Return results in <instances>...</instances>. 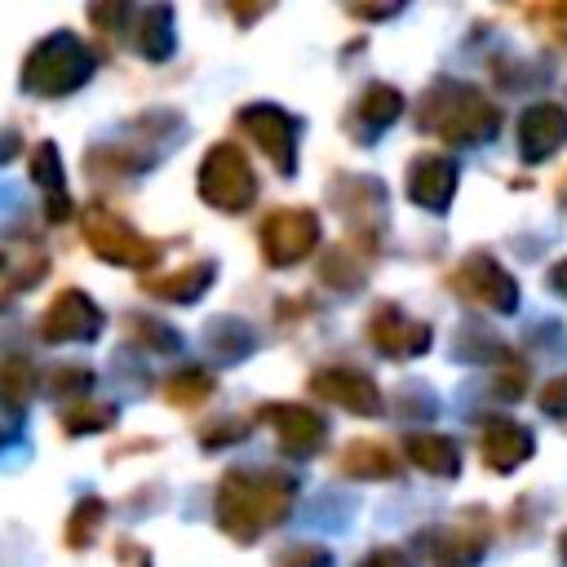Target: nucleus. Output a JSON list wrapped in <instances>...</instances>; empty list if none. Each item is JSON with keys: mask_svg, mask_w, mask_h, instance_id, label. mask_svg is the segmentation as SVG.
Wrapping results in <instances>:
<instances>
[{"mask_svg": "<svg viewBox=\"0 0 567 567\" xmlns=\"http://www.w3.org/2000/svg\"><path fill=\"white\" fill-rule=\"evenodd\" d=\"M297 483L284 470H230L217 483V527L239 540L252 545L266 527L284 523V514L292 509Z\"/></svg>", "mask_w": 567, "mask_h": 567, "instance_id": "obj_1", "label": "nucleus"}, {"mask_svg": "<svg viewBox=\"0 0 567 567\" xmlns=\"http://www.w3.org/2000/svg\"><path fill=\"white\" fill-rule=\"evenodd\" d=\"M416 120L425 133H434L439 142H456V146L487 142L501 128V111L474 84H461V80L430 84V93L416 106Z\"/></svg>", "mask_w": 567, "mask_h": 567, "instance_id": "obj_2", "label": "nucleus"}, {"mask_svg": "<svg viewBox=\"0 0 567 567\" xmlns=\"http://www.w3.org/2000/svg\"><path fill=\"white\" fill-rule=\"evenodd\" d=\"M93 75V53L80 35L71 31H53L44 35L27 62H22V89L35 93V97H62V93H75L80 84H89Z\"/></svg>", "mask_w": 567, "mask_h": 567, "instance_id": "obj_3", "label": "nucleus"}, {"mask_svg": "<svg viewBox=\"0 0 567 567\" xmlns=\"http://www.w3.org/2000/svg\"><path fill=\"white\" fill-rule=\"evenodd\" d=\"M80 230H84V244L93 248V257H102L106 266L146 270V266H155L159 252H164L155 239H146L142 230H133L124 217H115V213L102 208V204H89V208H84Z\"/></svg>", "mask_w": 567, "mask_h": 567, "instance_id": "obj_4", "label": "nucleus"}, {"mask_svg": "<svg viewBox=\"0 0 567 567\" xmlns=\"http://www.w3.org/2000/svg\"><path fill=\"white\" fill-rule=\"evenodd\" d=\"M199 195L217 213H244L257 199V177L252 164L235 142H213L204 164H199Z\"/></svg>", "mask_w": 567, "mask_h": 567, "instance_id": "obj_5", "label": "nucleus"}, {"mask_svg": "<svg viewBox=\"0 0 567 567\" xmlns=\"http://www.w3.org/2000/svg\"><path fill=\"white\" fill-rule=\"evenodd\" d=\"M319 235H323V226H319L315 208H275V213H266L257 239H261L266 266L284 270V266H297L301 257H310L319 248Z\"/></svg>", "mask_w": 567, "mask_h": 567, "instance_id": "obj_6", "label": "nucleus"}, {"mask_svg": "<svg viewBox=\"0 0 567 567\" xmlns=\"http://www.w3.org/2000/svg\"><path fill=\"white\" fill-rule=\"evenodd\" d=\"M452 284H456V292L465 301H474V306H483L492 315H514L518 310V284H514V275L496 257H487V252H470L456 266Z\"/></svg>", "mask_w": 567, "mask_h": 567, "instance_id": "obj_7", "label": "nucleus"}, {"mask_svg": "<svg viewBox=\"0 0 567 567\" xmlns=\"http://www.w3.org/2000/svg\"><path fill=\"white\" fill-rule=\"evenodd\" d=\"M239 128L257 142V151H261L284 177L297 173V120H292L284 106H275V102H252V106L239 111Z\"/></svg>", "mask_w": 567, "mask_h": 567, "instance_id": "obj_8", "label": "nucleus"}, {"mask_svg": "<svg viewBox=\"0 0 567 567\" xmlns=\"http://www.w3.org/2000/svg\"><path fill=\"white\" fill-rule=\"evenodd\" d=\"M102 332V310L89 292L80 288H62L53 292V301L40 315V337L53 346H71V341H93Z\"/></svg>", "mask_w": 567, "mask_h": 567, "instance_id": "obj_9", "label": "nucleus"}, {"mask_svg": "<svg viewBox=\"0 0 567 567\" xmlns=\"http://www.w3.org/2000/svg\"><path fill=\"white\" fill-rule=\"evenodd\" d=\"M368 341H372L381 354H390V359H412V354H425V350H430L434 332H430L425 319H412V315H403L394 301H381V306L368 315Z\"/></svg>", "mask_w": 567, "mask_h": 567, "instance_id": "obj_10", "label": "nucleus"}, {"mask_svg": "<svg viewBox=\"0 0 567 567\" xmlns=\"http://www.w3.org/2000/svg\"><path fill=\"white\" fill-rule=\"evenodd\" d=\"M261 421L275 430L279 447L288 456H315L328 439V425L315 408H301V403H266L261 408Z\"/></svg>", "mask_w": 567, "mask_h": 567, "instance_id": "obj_11", "label": "nucleus"}, {"mask_svg": "<svg viewBox=\"0 0 567 567\" xmlns=\"http://www.w3.org/2000/svg\"><path fill=\"white\" fill-rule=\"evenodd\" d=\"M310 390L354 416H377L381 412V390L368 372H354V368H319L310 377Z\"/></svg>", "mask_w": 567, "mask_h": 567, "instance_id": "obj_12", "label": "nucleus"}, {"mask_svg": "<svg viewBox=\"0 0 567 567\" xmlns=\"http://www.w3.org/2000/svg\"><path fill=\"white\" fill-rule=\"evenodd\" d=\"M563 142H567V106H558V102H532L518 115V155L527 164L549 159Z\"/></svg>", "mask_w": 567, "mask_h": 567, "instance_id": "obj_13", "label": "nucleus"}, {"mask_svg": "<svg viewBox=\"0 0 567 567\" xmlns=\"http://www.w3.org/2000/svg\"><path fill=\"white\" fill-rule=\"evenodd\" d=\"M456 190V164L439 151H425L408 164V199L425 213H443Z\"/></svg>", "mask_w": 567, "mask_h": 567, "instance_id": "obj_14", "label": "nucleus"}, {"mask_svg": "<svg viewBox=\"0 0 567 567\" xmlns=\"http://www.w3.org/2000/svg\"><path fill=\"white\" fill-rule=\"evenodd\" d=\"M478 452H483L487 470H496V474H514L523 461H532L536 439H532L527 425H518V421H509V416H496V421H483Z\"/></svg>", "mask_w": 567, "mask_h": 567, "instance_id": "obj_15", "label": "nucleus"}, {"mask_svg": "<svg viewBox=\"0 0 567 567\" xmlns=\"http://www.w3.org/2000/svg\"><path fill=\"white\" fill-rule=\"evenodd\" d=\"M487 549V527L483 523H452L430 532V558L434 567H474Z\"/></svg>", "mask_w": 567, "mask_h": 567, "instance_id": "obj_16", "label": "nucleus"}, {"mask_svg": "<svg viewBox=\"0 0 567 567\" xmlns=\"http://www.w3.org/2000/svg\"><path fill=\"white\" fill-rule=\"evenodd\" d=\"M217 279V261H186L182 270H173V275H159V279H146L142 288L151 292V297H159V301H173V306H190V301H199L204 292H208V284Z\"/></svg>", "mask_w": 567, "mask_h": 567, "instance_id": "obj_17", "label": "nucleus"}, {"mask_svg": "<svg viewBox=\"0 0 567 567\" xmlns=\"http://www.w3.org/2000/svg\"><path fill=\"white\" fill-rule=\"evenodd\" d=\"M399 115H403V93H399L394 84H368V89L354 97V111H350V128L372 137V133L390 128Z\"/></svg>", "mask_w": 567, "mask_h": 567, "instance_id": "obj_18", "label": "nucleus"}, {"mask_svg": "<svg viewBox=\"0 0 567 567\" xmlns=\"http://www.w3.org/2000/svg\"><path fill=\"white\" fill-rule=\"evenodd\" d=\"M399 470H403L399 456L377 439H354L341 452V474H350V478H372L377 483V478H394Z\"/></svg>", "mask_w": 567, "mask_h": 567, "instance_id": "obj_19", "label": "nucleus"}, {"mask_svg": "<svg viewBox=\"0 0 567 567\" xmlns=\"http://www.w3.org/2000/svg\"><path fill=\"white\" fill-rule=\"evenodd\" d=\"M408 461L439 478H452L461 470V452L447 434H408Z\"/></svg>", "mask_w": 567, "mask_h": 567, "instance_id": "obj_20", "label": "nucleus"}, {"mask_svg": "<svg viewBox=\"0 0 567 567\" xmlns=\"http://www.w3.org/2000/svg\"><path fill=\"white\" fill-rule=\"evenodd\" d=\"M137 53L146 62H164L173 53V9L168 4H151L142 13V27H137Z\"/></svg>", "mask_w": 567, "mask_h": 567, "instance_id": "obj_21", "label": "nucleus"}, {"mask_svg": "<svg viewBox=\"0 0 567 567\" xmlns=\"http://www.w3.org/2000/svg\"><path fill=\"white\" fill-rule=\"evenodd\" d=\"M159 394H164L168 403H177V408H195V403H204V399L213 394V377L199 372V368H186V372H173V377L159 385Z\"/></svg>", "mask_w": 567, "mask_h": 567, "instance_id": "obj_22", "label": "nucleus"}, {"mask_svg": "<svg viewBox=\"0 0 567 567\" xmlns=\"http://www.w3.org/2000/svg\"><path fill=\"white\" fill-rule=\"evenodd\" d=\"M102 518H106L102 496H84V501L71 509V518H66V545H71V549H84V545L97 536Z\"/></svg>", "mask_w": 567, "mask_h": 567, "instance_id": "obj_23", "label": "nucleus"}, {"mask_svg": "<svg viewBox=\"0 0 567 567\" xmlns=\"http://www.w3.org/2000/svg\"><path fill=\"white\" fill-rule=\"evenodd\" d=\"M106 425H115V408L111 403H97V399H84V403H75V408L62 412V430L66 434H97Z\"/></svg>", "mask_w": 567, "mask_h": 567, "instance_id": "obj_24", "label": "nucleus"}, {"mask_svg": "<svg viewBox=\"0 0 567 567\" xmlns=\"http://www.w3.org/2000/svg\"><path fill=\"white\" fill-rule=\"evenodd\" d=\"M128 337L133 341H142V346H151V350H182V337L173 332V328H164V323H155V319H146V315H128Z\"/></svg>", "mask_w": 567, "mask_h": 567, "instance_id": "obj_25", "label": "nucleus"}, {"mask_svg": "<svg viewBox=\"0 0 567 567\" xmlns=\"http://www.w3.org/2000/svg\"><path fill=\"white\" fill-rule=\"evenodd\" d=\"M27 394H31V363L27 359H9L0 368V399H4V408H22Z\"/></svg>", "mask_w": 567, "mask_h": 567, "instance_id": "obj_26", "label": "nucleus"}, {"mask_svg": "<svg viewBox=\"0 0 567 567\" xmlns=\"http://www.w3.org/2000/svg\"><path fill=\"white\" fill-rule=\"evenodd\" d=\"M213 350L221 354V359H244L248 354V346H252V332L244 328V323H230V319H217V328H213Z\"/></svg>", "mask_w": 567, "mask_h": 567, "instance_id": "obj_27", "label": "nucleus"}, {"mask_svg": "<svg viewBox=\"0 0 567 567\" xmlns=\"http://www.w3.org/2000/svg\"><path fill=\"white\" fill-rule=\"evenodd\" d=\"M31 177H35L40 186H49V190L62 195V155H58L53 142H40V146L31 151Z\"/></svg>", "mask_w": 567, "mask_h": 567, "instance_id": "obj_28", "label": "nucleus"}, {"mask_svg": "<svg viewBox=\"0 0 567 567\" xmlns=\"http://www.w3.org/2000/svg\"><path fill=\"white\" fill-rule=\"evenodd\" d=\"M49 390H53V394H89V390H93V372L80 368V363L53 368V372H49Z\"/></svg>", "mask_w": 567, "mask_h": 567, "instance_id": "obj_29", "label": "nucleus"}, {"mask_svg": "<svg viewBox=\"0 0 567 567\" xmlns=\"http://www.w3.org/2000/svg\"><path fill=\"white\" fill-rule=\"evenodd\" d=\"M332 563V554L323 549V545H292V549H284L279 558H275V567H328Z\"/></svg>", "mask_w": 567, "mask_h": 567, "instance_id": "obj_30", "label": "nucleus"}, {"mask_svg": "<svg viewBox=\"0 0 567 567\" xmlns=\"http://www.w3.org/2000/svg\"><path fill=\"white\" fill-rule=\"evenodd\" d=\"M540 412L554 416V421H567V372L563 377H549L540 385Z\"/></svg>", "mask_w": 567, "mask_h": 567, "instance_id": "obj_31", "label": "nucleus"}, {"mask_svg": "<svg viewBox=\"0 0 567 567\" xmlns=\"http://www.w3.org/2000/svg\"><path fill=\"white\" fill-rule=\"evenodd\" d=\"M359 567H412V563H408V554H403V549H394V545H381V549L363 554V558H359Z\"/></svg>", "mask_w": 567, "mask_h": 567, "instance_id": "obj_32", "label": "nucleus"}, {"mask_svg": "<svg viewBox=\"0 0 567 567\" xmlns=\"http://www.w3.org/2000/svg\"><path fill=\"white\" fill-rule=\"evenodd\" d=\"M124 13H128V4H93L89 9V22H97V27H115V22H124Z\"/></svg>", "mask_w": 567, "mask_h": 567, "instance_id": "obj_33", "label": "nucleus"}, {"mask_svg": "<svg viewBox=\"0 0 567 567\" xmlns=\"http://www.w3.org/2000/svg\"><path fill=\"white\" fill-rule=\"evenodd\" d=\"M221 425H226V430H204V447H217V443H226V439L239 443V439L248 434V425H239V421H221Z\"/></svg>", "mask_w": 567, "mask_h": 567, "instance_id": "obj_34", "label": "nucleus"}, {"mask_svg": "<svg viewBox=\"0 0 567 567\" xmlns=\"http://www.w3.org/2000/svg\"><path fill=\"white\" fill-rule=\"evenodd\" d=\"M523 377H527L523 368H509V372L496 381V394H501V399H518V394H523Z\"/></svg>", "mask_w": 567, "mask_h": 567, "instance_id": "obj_35", "label": "nucleus"}, {"mask_svg": "<svg viewBox=\"0 0 567 567\" xmlns=\"http://www.w3.org/2000/svg\"><path fill=\"white\" fill-rule=\"evenodd\" d=\"M549 288H554V292H558V297H567V257H563V261H554V266H549Z\"/></svg>", "mask_w": 567, "mask_h": 567, "instance_id": "obj_36", "label": "nucleus"}, {"mask_svg": "<svg viewBox=\"0 0 567 567\" xmlns=\"http://www.w3.org/2000/svg\"><path fill=\"white\" fill-rule=\"evenodd\" d=\"M71 217V199L66 195H53L49 199V221H66Z\"/></svg>", "mask_w": 567, "mask_h": 567, "instance_id": "obj_37", "label": "nucleus"}, {"mask_svg": "<svg viewBox=\"0 0 567 567\" xmlns=\"http://www.w3.org/2000/svg\"><path fill=\"white\" fill-rule=\"evenodd\" d=\"M558 554H563V567H567V532H563V540H558Z\"/></svg>", "mask_w": 567, "mask_h": 567, "instance_id": "obj_38", "label": "nucleus"}, {"mask_svg": "<svg viewBox=\"0 0 567 567\" xmlns=\"http://www.w3.org/2000/svg\"><path fill=\"white\" fill-rule=\"evenodd\" d=\"M0 266H4V257H0Z\"/></svg>", "mask_w": 567, "mask_h": 567, "instance_id": "obj_39", "label": "nucleus"}]
</instances>
